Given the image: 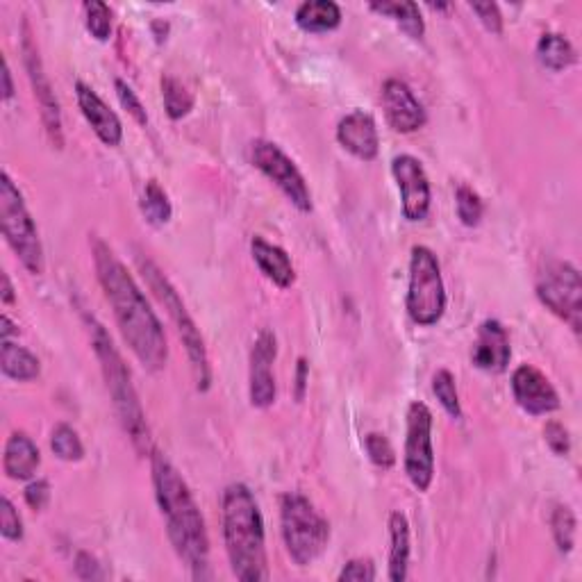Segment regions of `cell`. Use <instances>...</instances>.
Segmentation results:
<instances>
[{
	"instance_id": "obj_1",
	"label": "cell",
	"mask_w": 582,
	"mask_h": 582,
	"mask_svg": "<svg viewBox=\"0 0 582 582\" xmlns=\"http://www.w3.org/2000/svg\"><path fill=\"white\" fill-rule=\"evenodd\" d=\"M89 244L94 253L98 282L112 305L123 339L137 360L144 364V369L153 373L162 371L169 360V346H166L162 323L148 305L144 291L101 237L91 235Z\"/></svg>"
},
{
	"instance_id": "obj_2",
	"label": "cell",
	"mask_w": 582,
	"mask_h": 582,
	"mask_svg": "<svg viewBox=\"0 0 582 582\" xmlns=\"http://www.w3.org/2000/svg\"><path fill=\"white\" fill-rule=\"evenodd\" d=\"M151 471L155 498L166 521V532L191 576L207 578L210 567V537H207L205 519L196 498L191 496L185 478L160 451L151 453Z\"/></svg>"
},
{
	"instance_id": "obj_3",
	"label": "cell",
	"mask_w": 582,
	"mask_h": 582,
	"mask_svg": "<svg viewBox=\"0 0 582 582\" xmlns=\"http://www.w3.org/2000/svg\"><path fill=\"white\" fill-rule=\"evenodd\" d=\"M221 519L232 573L244 582L269 578L264 519L251 489L241 482L228 485L221 498Z\"/></svg>"
},
{
	"instance_id": "obj_4",
	"label": "cell",
	"mask_w": 582,
	"mask_h": 582,
	"mask_svg": "<svg viewBox=\"0 0 582 582\" xmlns=\"http://www.w3.org/2000/svg\"><path fill=\"white\" fill-rule=\"evenodd\" d=\"M89 326V337L94 353L101 362V371L107 385V392L112 396L116 417H119L123 430L130 437L132 446L139 455H151L153 453V437L151 428L146 423L144 407L139 403L137 389L132 385V376L123 362L121 353L116 351L112 337L107 335L103 323H98L94 317H85Z\"/></svg>"
},
{
	"instance_id": "obj_5",
	"label": "cell",
	"mask_w": 582,
	"mask_h": 582,
	"mask_svg": "<svg viewBox=\"0 0 582 582\" xmlns=\"http://www.w3.org/2000/svg\"><path fill=\"white\" fill-rule=\"evenodd\" d=\"M137 264H139L141 276L146 278L148 287H151L155 298L164 305V310L169 312L171 321L176 323L180 342L185 344V348H187L191 376H194L196 389L198 392H207V389H210V385H212V367H210V355H207L201 330L196 328V323H194V319H191V314L187 312L182 298L178 296L176 287H173L169 278L164 276L160 266H157L153 260H148V257H144V255L137 257Z\"/></svg>"
},
{
	"instance_id": "obj_6",
	"label": "cell",
	"mask_w": 582,
	"mask_h": 582,
	"mask_svg": "<svg viewBox=\"0 0 582 582\" xmlns=\"http://www.w3.org/2000/svg\"><path fill=\"white\" fill-rule=\"evenodd\" d=\"M280 519L287 553L298 567H307L326 551L330 542V523L321 517L310 498L296 492L282 496Z\"/></svg>"
},
{
	"instance_id": "obj_7",
	"label": "cell",
	"mask_w": 582,
	"mask_h": 582,
	"mask_svg": "<svg viewBox=\"0 0 582 582\" xmlns=\"http://www.w3.org/2000/svg\"><path fill=\"white\" fill-rule=\"evenodd\" d=\"M0 226H3L7 244L12 246L21 264L32 276H41L44 273V246H41L39 230L26 203H23L21 191L16 189L7 171L0 176Z\"/></svg>"
},
{
	"instance_id": "obj_8",
	"label": "cell",
	"mask_w": 582,
	"mask_h": 582,
	"mask_svg": "<svg viewBox=\"0 0 582 582\" xmlns=\"http://www.w3.org/2000/svg\"><path fill=\"white\" fill-rule=\"evenodd\" d=\"M446 312V287L437 255L428 246H414L407 287V314L417 326H435Z\"/></svg>"
},
{
	"instance_id": "obj_9",
	"label": "cell",
	"mask_w": 582,
	"mask_h": 582,
	"mask_svg": "<svg viewBox=\"0 0 582 582\" xmlns=\"http://www.w3.org/2000/svg\"><path fill=\"white\" fill-rule=\"evenodd\" d=\"M539 301L576 332L582 328V278L569 262H548L537 280Z\"/></svg>"
},
{
	"instance_id": "obj_10",
	"label": "cell",
	"mask_w": 582,
	"mask_h": 582,
	"mask_svg": "<svg viewBox=\"0 0 582 582\" xmlns=\"http://www.w3.org/2000/svg\"><path fill=\"white\" fill-rule=\"evenodd\" d=\"M405 473L419 492H428L435 478V451H432V412L426 403L414 401L407 407Z\"/></svg>"
},
{
	"instance_id": "obj_11",
	"label": "cell",
	"mask_w": 582,
	"mask_h": 582,
	"mask_svg": "<svg viewBox=\"0 0 582 582\" xmlns=\"http://www.w3.org/2000/svg\"><path fill=\"white\" fill-rule=\"evenodd\" d=\"M251 160L255 169L262 171L289 198L296 210L312 212L310 187H307L303 173L298 171L294 160L278 144L266 139H255L251 144Z\"/></svg>"
},
{
	"instance_id": "obj_12",
	"label": "cell",
	"mask_w": 582,
	"mask_h": 582,
	"mask_svg": "<svg viewBox=\"0 0 582 582\" xmlns=\"http://www.w3.org/2000/svg\"><path fill=\"white\" fill-rule=\"evenodd\" d=\"M21 53H23V64H26L28 78L32 91H35V98L41 110V121H44L46 135L51 139V144L55 148H64V132H62V112L60 103H57V96L51 85V78L44 69V62H41L39 46L35 37H32L30 23L23 21V35H21Z\"/></svg>"
},
{
	"instance_id": "obj_13",
	"label": "cell",
	"mask_w": 582,
	"mask_h": 582,
	"mask_svg": "<svg viewBox=\"0 0 582 582\" xmlns=\"http://www.w3.org/2000/svg\"><path fill=\"white\" fill-rule=\"evenodd\" d=\"M392 173L401 189L403 214L407 221H423L430 212V182L421 162L412 155H396L392 160Z\"/></svg>"
},
{
	"instance_id": "obj_14",
	"label": "cell",
	"mask_w": 582,
	"mask_h": 582,
	"mask_svg": "<svg viewBox=\"0 0 582 582\" xmlns=\"http://www.w3.org/2000/svg\"><path fill=\"white\" fill-rule=\"evenodd\" d=\"M382 110H385L387 123L401 135H410L426 126V110L414 96V91L403 80L389 78L382 85Z\"/></svg>"
},
{
	"instance_id": "obj_15",
	"label": "cell",
	"mask_w": 582,
	"mask_h": 582,
	"mask_svg": "<svg viewBox=\"0 0 582 582\" xmlns=\"http://www.w3.org/2000/svg\"><path fill=\"white\" fill-rule=\"evenodd\" d=\"M278 357V342L271 330H262L251 351V403L266 410L276 403V376L273 362Z\"/></svg>"
},
{
	"instance_id": "obj_16",
	"label": "cell",
	"mask_w": 582,
	"mask_h": 582,
	"mask_svg": "<svg viewBox=\"0 0 582 582\" xmlns=\"http://www.w3.org/2000/svg\"><path fill=\"white\" fill-rule=\"evenodd\" d=\"M512 394L514 401L521 405V410L535 414V417L551 414L560 407V396H557L551 380L530 364H521L512 373Z\"/></svg>"
},
{
	"instance_id": "obj_17",
	"label": "cell",
	"mask_w": 582,
	"mask_h": 582,
	"mask_svg": "<svg viewBox=\"0 0 582 582\" xmlns=\"http://www.w3.org/2000/svg\"><path fill=\"white\" fill-rule=\"evenodd\" d=\"M337 141L342 144L344 151L351 153L353 157L362 162H371L378 157L380 151V137L373 116L355 110L346 114L337 126Z\"/></svg>"
},
{
	"instance_id": "obj_18",
	"label": "cell",
	"mask_w": 582,
	"mask_h": 582,
	"mask_svg": "<svg viewBox=\"0 0 582 582\" xmlns=\"http://www.w3.org/2000/svg\"><path fill=\"white\" fill-rule=\"evenodd\" d=\"M512 348H510V335L501 326V323L489 319L478 328V339L473 344L471 360L480 371L487 373H503L510 364Z\"/></svg>"
},
{
	"instance_id": "obj_19",
	"label": "cell",
	"mask_w": 582,
	"mask_h": 582,
	"mask_svg": "<svg viewBox=\"0 0 582 582\" xmlns=\"http://www.w3.org/2000/svg\"><path fill=\"white\" fill-rule=\"evenodd\" d=\"M76 96L82 116L87 119L91 130L96 132V137L101 139L105 146H119L123 139V126L112 107L107 105L94 89L85 85V82H76Z\"/></svg>"
},
{
	"instance_id": "obj_20",
	"label": "cell",
	"mask_w": 582,
	"mask_h": 582,
	"mask_svg": "<svg viewBox=\"0 0 582 582\" xmlns=\"http://www.w3.org/2000/svg\"><path fill=\"white\" fill-rule=\"evenodd\" d=\"M251 253L255 264L260 266V271L269 278L273 285L280 289H289L296 282V269L291 264L289 255L282 251L280 246L269 244L262 237H253L251 241Z\"/></svg>"
},
{
	"instance_id": "obj_21",
	"label": "cell",
	"mask_w": 582,
	"mask_h": 582,
	"mask_svg": "<svg viewBox=\"0 0 582 582\" xmlns=\"http://www.w3.org/2000/svg\"><path fill=\"white\" fill-rule=\"evenodd\" d=\"M41 464V455L35 442L26 432H14L5 444L3 467L12 480H30Z\"/></svg>"
},
{
	"instance_id": "obj_22",
	"label": "cell",
	"mask_w": 582,
	"mask_h": 582,
	"mask_svg": "<svg viewBox=\"0 0 582 582\" xmlns=\"http://www.w3.org/2000/svg\"><path fill=\"white\" fill-rule=\"evenodd\" d=\"M389 537H392L389 580L403 582L407 578V567H410V521L403 512H392L389 517Z\"/></svg>"
},
{
	"instance_id": "obj_23",
	"label": "cell",
	"mask_w": 582,
	"mask_h": 582,
	"mask_svg": "<svg viewBox=\"0 0 582 582\" xmlns=\"http://www.w3.org/2000/svg\"><path fill=\"white\" fill-rule=\"evenodd\" d=\"M296 23L305 32H330L342 23V10L332 0H307L296 10Z\"/></svg>"
},
{
	"instance_id": "obj_24",
	"label": "cell",
	"mask_w": 582,
	"mask_h": 582,
	"mask_svg": "<svg viewBox=\"0 0 582 582\" xmlns=\"http://www.w3.org/2000/svg\"><path fill=\"white\" fill-rule=\"evenodd\" d=\"M0 367L7 378L28 382L39 378V360L32 355L28 348L14 344L12 339H3V348H0Z\"/></svg>"
},
{
	"instance_id": "obj_25",
	"label": "cell",
	"mask_w": 582,
	"mask_h": 582,
	"mask_svg": "<svg viewBox=\"0 0 582 582\" xmlns=\"http://www.w3.org/2000/svg\"><path fill=\"white\" fill-rule=\"evenodd\" d=\"M537 57L548 71H564L576 62V51H573L571 41L564 39L557 32H546L537 41Z\"/></svg>"
},
{
	"instance_id": "obj_26",
	"label": "cell",
	"mask_w": 582,
	"mask_h": 582,
	"mask_svg": "<svg viewBox=\"0 0 582 582\" xmlns=\"http://www.w3.org/2000/svg\"><path fill=\"white\" fill-rule=\"evenodd\" d=\"M373 12H380L385 16H392V19L401 26L407 37L421 39L423 32H426V23H423V16L417 3H410V0H394V3H371Z\"/></svg>"
},
{
	"instance_id": "obj_27",
	"label": "cell",
	"mask_w": 582,
	"mask_h": 582,
	"mask_svg": "<svg viewBox=\"0 0 582 582\" xmlns=\"http://www.w3.org/2000/svg\"><path fill=\"white\" fill-rule=\"evenodd\" d=\"M160 87H162L164 110L166 114H169V119L171 121L185 119V116L191 112V107H194V94H191V91L173 76H162Z\"/></svg>"
},
{
	"instance_id": "obj_28",
	"label": "cell",
	"mask_w": 582,
	"mask_h": 582,
	"mask_svg": "<svg viewBox=\"0 0 582 582\" xmlns=\"http://www.w3.org/2000/svg\"><path fill=\"white\" fill-rule=\"evenodd\" d=\"M141 212L153 226H164L171 221L173 207L169 201V194L160 187L157 180H148L144 187V196H141Z\"/></svg>"
},
{
	"instance_id": "obj_29",
	"label": "cell",
	"mask_w": 582,
	"mask_h": 582,
	"mask_svg": "<svg viewBox=\"0 0 582 582\" xmlns=\"http://www.w3.org/2000/svg\"><path fill=\"white\" fill-rule=\"evenodd\" d=\"M551 528H553V539L560 553H571L573 546H576V532H578V521L576 514L571 512V507L567 505H557L551 517Z\"/></svg>"
},
{
	"instance_id": "obj_30",
	"label": "cell",
	"mask_w": 582,
	"mask_h": 582,
	"mask_svg": "<svg viewBox=\"0 0 582 582\" xmlns=\"http://www.w3.org/2000/svg\"><path fill=\"white\" fill-rule=\"evenodd\" d=\"M51 448L64 462H80L85 457V446H82L78 432L71 426H66V423L55 426L51 435Z\"/></svg>"
},
{
	"instance_id": "obj_31",
	"label": "cell",
	"mask_w": 582,
	"mask_h": 582,
	"mask_svg": "<svg viewBox=\"0 0 582 582\" xmlns=\"http://www.w3.org/2000/svg\"><path fill=\"white\" fill-rule=\"evenodd\" d=\"M432 392H435L437 401L442 403L444 410L451 414L453 419H462V405H460V396H457V387H455V378L451 371H437L435 378H432Z\"/></svg>"
},
{
	"instance_id": "obj_32",
	"label": "cell",
	"mask_w": 582,
	"mask_h": 582,
	"mask_svg": "<svg viewBox=\"0 0 582 582\" xmlns=\"http://www.w3.org/2000/svg\"><path fill=\"white\" fill-rule=\"evenodd\" d=\"M455 205H457V216L464 226H478L482 214H485V205H482V198L467 185H460L455 191Z\"/></svg>"
},
{
	"instance_id": "obj_33",
	"label": "cell",
	"mask_w": 582,
	"mask_h": 582,
	"mask_svg": "<svg viewBox=\"0 0 582 582\" xmlns=\"http://www.w3.org/2000/svg\"><path fill=\"white\" fill-rule=\"evenodd\" d=\"M85 19H87V30L91 32V37L98 41H107L112 35V10L101 0H91L85 3Z\"/></svg>"
},
{
	"instance_id": "obj_34",
	"label": "cell",
	"mask_w": 582,
	"mask_h": 582,
	"mask_svg": "<svg viewBox=\"0 0 582 582\" xmlns=\"http://www.w3.org/2000/svg\"><path fill=\"white\" fill-rule=\"evenodd\" d=\"M364 448H367L369 460L376 464L378 469L387 471L396 464L394 446L385 435H382V432H369V435L364 437Z\"/></svg>"
},
{
	"instance_id": "obj_35",
	"label": "cell",
	"mask_w": 582,
	"mask_h": 582,
	"mask_svg": "<svg viewBox=\"0 0 582 582\" xmlns=\"http://www.w3.org/2000/svg\"><path fill=\"white\" fill-rule=\"evenodd\" d=\"M0 535L10 539V542H21L23 539V521L7 496L0 498Z\"/></svg>"
},
{
	"instance_id": "obj_36",
	"label": "cell",
	"mask_w": 582,
	"mask_h": 582,
	"mask_svg": "<svg viewBox=\"0 0 582 582\" xmlns=\"http://www.w3.org/2000/svg\"><path fill=\"white\" fill-rule=\"evenodd\" d=\"M114 87H116V96H119V103L123 105V110H128V114L135 119L139 126H146L148 123V114L144 110V105L137 98L135 91L128 85V82H123L121 78L114 80Z\"/></svg>"
},
{
	"instance_id": "obj_37",
	"label": "cell",
	"mask_w": 582,
	"mask_h": 582,
	"mask_svg": "<svg viewBox=\"0 0 582 582\" xmlns=\"http://www.w3.org/2000/svg\"><path fill=\"white\" fill-rule=\"evenodd\" d=\"M544 439L548 448L555 455L560 457H567L571 453V437H569V430L562 426L560 421H548L544 426Z\"/></svg>"
},
{
	"instance_id": "obj_38",
	"label": "cell",
	"mask_w": 582,
	"mask_h": 582,
	"mask_svg": "<svg viewBox=\"0 0 582 582\" xmlns=\"http://www.w3.org/2000/svg\"><path fill=\"white\" fill-rule=\"evenodd\" d=\"M339 582H371L376 580V567L369 557H357V560H351L339 573Z\"/></svg>"
},
{
	"instance_id": "obj_39",
	"label": "cell",
	"mask_w": 582,
	"mask_h": 582,
	"mask_svg": "<svg viewBox=\"0 0 582 582\" xmlns=\"http://www.w3.org/2000/svg\"><path fill=\"white\" fill-rule=\"evenodd\" d=\"M471 10L478 14V19L482 21L489 32L494 35H501L503 32V16L501 10H498L496 3H471Z\"/></svg>"
},
{
	"instance_id": "obj_40",
	"label": "cell",
	"mask_w": 582,
	"mask_h": 582,
	"mask_svg": "<svg viewBox=\"0 0 582 582\" xmlns=\"http://www.w3.org/2000/svg\"><path fill=\"white\" fill-rule=\"evenodd\" d=\"M51 501V482L48 480H32L26 487V503L32 510L39 512Z\"/></svg>"
},
{
	"instance_id": "obj_41",
	"label": "cell",
	"mask_w": 582,
	"mask_h": 582,
	"mask_svg": "<svg viewBox=\"0 0 582 582\" xmlns=\"http://www.w3.org/2000/svg\"><path fill=\"white\" fill-rule=\"evenodd\" d=\"M76 573L82 580H101L103 578V569L98 560L91 553H78L76 557Z\"/></svg>"
},
{
	"instance_id": "obj_42",
	"label": "cell",
	"mask_w": 582,
	"mask_h": 582,
	"mask_svg": "<svg viewBox=\"0 0 582 582\" xmlns=\"http://www.w3.org/2000/svg\"><path fill=\"white\" fill-rule=\"evenodd\" d=\"M305 389H307V360L305 357H301V360H298V369H296V398L298 401H303Z\"/></svg>"
},
{
	"instance_id": "obj_43",
	"label": "cell",
	"mask_w": 582,
	"mask_h": 582,
	"mask_svg": "<svg viewBox=\"0 0 582 582\" xmlns=\"http://www.w3.org/2000/svg\"><path fill=\"white\" fill-rule=\"evenodd\" d=\"M14 96V82H12V71H10V62L3 60V101H12Z\"/></svg>"
},
{
	"instance_id": "obj_44",
	"label": "cell",
	"mask_w": 582,
	"mask_h": 582,
	"mask_svg": "<svg viewBox=\"0 0 582 582\" xmlns=\"http://www.w3.org/2000/svg\"><path fill=\"white\" fill-rule=\"evenodd\" d=\"M0 280H3V289H0V298H3V303L5 305H12L14 303V287H12V282H10V276L3 271L0 273Z\"/></svg>"
},
{
	"instance_id": "obj_45",
	"label": "cell",
	"mask_w": 582,
	"mask_h": 582,
	"mask_svg": "<svg viewBox=\"0 0 582 582\" xmlns=\"http://www.w3.org/2000/svg\"><path fill=\"white\" fill-rule=\"evenodd\" d=\"M16 332H19V328L14 326L7 314H3V339H12V335H16Z\"/></svg>"
}]
</instances>
